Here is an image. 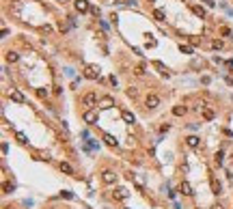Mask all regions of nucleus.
<instances>
[{
    "instance_id": "f257e3e1",
    "label": "nucleus",
    "mask_w": 233,
    "mask_h": 209,
    "mask_svg": "<svg viewBox=\"0 0 233 209\" xmlns=\"http://www.w3.org/2000/svg\"><path fill=\"white\" fill-rule=\"evenodd\" d=\"M84 78L97 80V78H99V67H97V65H86V67H84Z\"/></svg>"
},
{
    "instance_id": "5701e85b",
    "label": "nucleus",
    "mask_w": 233,
    "mask_h": 209,
    "mask_svg": "<svg viewBox=\"0 0 233 209\" xmlns=\"http://www.w3.org/2000/svg\"><path fill=\"white\" fill-rule=\"evenodd\" d=\"M222 155H224V153H222V151H218V153H216V155H214V162H216V164H218V166H220V164H222Z\"/></svg>"
},
{
    "instance_id": "1a4fd4ad",
    "label": "nucleus",
    "mask_w": 233,
    "mask_h": 209,
    "mask_svg": "<svg viewBox=\"0 0 233 209\" xmlns=\"http://www.w3.org/2000/svg\"><path fill=\"white\" fill-rule=\"evenodd\" d=\"M121 117H123V121H125V123H130V125H132V123H136V117H134V114H132L130 110H123V114H121Z\"/></svg>"
},
{
    "instance_id": "7c9ffc66",
    "label": "nucleus",
    "mask_w": 233,
    "mask_h": 209,
    "mask_svg": "<svg viewBox=\"0 0 233 209\" xmlns=\"http://www.w3.org/2000/svg\"><path fill=\"white\" fill-rule=\"evenodd\" d=\"M147 48H155V39H149L147 41Z\"/></svg>"
},
{
    "instance_id": "dca6fc26",
    "label": "nucleus",
    "mask_w": 233,
    "mask_h": 209,
    "mask_svg": "<svg viewBox=\"0 0 233 209\" xmlns=\"http://www.w3.org/2000/svg\"><path fill=\"white\" fill-rule=\"evenodd\" d=\"M153 17H155L158 22H164L166 15H164V11H162V9H153Z\"/></svg>"
},
{
    "instance_id": "c756f323",
    "label": "nucleus",
    "mask_w": 233,
    "mask_h": 209,
    "mask_svg": "<svg viewBox=\"0 0 233 209\" xmlns=\"http://www.w3.org/2000/svg\"><path fill=\"white\" fill-rule=\"evenodd\" d=\"M61 196H63V198H74V194H71V192H67V190H63Z\"/></svg>"
},
{
    "instance_id": "4468645a",
    "label": "nucleus",
    "mask_w": 233,
    "mask_h": 209,
    "mask_svg": "<svg viewBox=\"0 0 233 209\" xmlns=\"http://www.w3.org/2000/svg\"><path fill=\"white\" fill-rule=\"evenodd\" d=\"M127 190L125 188H119V190H117V194H114V198H119V200H123V198H127Z\"/></svg>"
},
{
    "instance_id": "a878e982",
    "label": "nucleus",
    "mask_w": 233,
    "mask_h": 209,
    "mask_svg": "<svg viewBox=\"0 0 233 209\" xmlns=\"http://www.w3.org/2000/svg\"><path fill=\"white\" fill-rule=\"evenodd\" d=\"M203 117H205L207 121H212V119H214V112H212V110H205V112H203Z\"/></svg>"
},
{
    "instance_id": "cd10ccee",
    "label": "nucleus",
    "mask_w": 233,
    "mask_h": 209,
    "mask_svg": "<svg viewBox=\"0 0 233 209\" xmlns=\"http://www.w3.org/2000/svg\"><path fill=\"white\" fill-rule=\"evenodd\" d=\"M212 45H214V48H216V50H222V41H220V39H216V41H214Z\"/></svg>"
},
{
    "instance_id": "aec40b11",
    "label": "nucleus",
    "mask_w": 233,
    "mask_h": 209,
    "mask_svg": "<svg viewBox=\"0 0 233 209\" xmlns=\"http://www.w3.org/2000/svg\"><path fill=\"white\" fill-rule=\"evenodd\" d=\"M134 74H136V76H143V74H145V65H136V67H134Z\"/></svg>"
},
{
    "instance_id": "393cba45",
    "label": "nucleus",
    "mask_w": 233,
    "mask_h": 209,
    "mask_svg": "<svg viewBox=\"0 0 233 209\" xmlns=\"http://www.w3.org/2000/svg\"><path fill=\"white\" fill-rule=\"evenodd\" d=\"M192 11H194V13H196L199 17H205V11H203L201 7H192Z\"/></svg>"
},
{
    "instance_id": "39448f33",
    "label": "nucleus",
    "mask_w": 233,
    "mask_h": 209,
    "mask_svg": "<svg viewBox=\"0 0 233 209\" xmlns=\"http://www.w3.org/2000/svg\"><path fill=\"white\" fill-rule=\"evenodd\" d=\"M102 179H104V183H114V181H117V175H114L112 170H104V173H102Z\"/></svg>"
},
{
    "instance_id": "2f4dec72",
    "label": "nucleus",
    "mask_w": 233,
    "mask_h": 209,
    "mask_svg": "<svg viewBox=\"0 0 233 209\" xmlns=\"http://www.w3.org/2000/svg\"><path fill=\"white\" fill-rule=\"evenodd\" d=\"M212 209H222V207H220V205H214V207H212Z\"/></svg>"
},
{
    "instance_id": "20e7f679",
    "label": "nucleus",
    "mask_w": 233,
    "mask_h": 209,
    "mask_svg": "<svg viewBox=\"0 0 233 209\" xmlns=\"http://www.w3.org/2000/svg\"><path fill=\"white\" fill-rule=\"evenodd\" d=\"M145 104H147V108H158L160 106V97L155 95V93H149L147 99H145Z\"/></svg>"
},
{
    "instance_id": "7ed1b4c3",
    "label": "nucleus",
    "mask_w": 233,
    "mask_h": 209,
    "mask_svg": "<svg viewBox=\"0 0 233 209\" xmlns=\"http://www.w3.org/2000/svg\"><path fill=\"white\" fill-rule=\"evenodd\" d=\"M97 119H99V117H97V112H95V110H86V112L82 114V121L89 123V125H95Z\"/></svg>"
},
{
    "instance_id": "423d86ee",
    "label": "nucleus",
    "mask_w": 233,
    "mask_h": 209,
    "mask_svg": "<svg viewBox=\"0 0 233 209\" xmlns=\"http://www.w3.org/2000/svg\"><path fill=\"white\" fill-rule=\"evenodd\" d=\"M112 106H114V99H112V97H102V99H99V108L108 110V108H112Z\"/></svg>"
},
{
    "instance_id": "2eb2a0df",
    "label": "nucleus",
    "mask_w": 233,
    "mask_h": 209,
    "mask_svg": "<svg viewBox=\"0 0 233 209\" xmlns=\"http://www.w3.org/2000/svg\"><path fill=\"white\" fill-rule=\"evenodd\" d=\"M11 99L17 101V104H22V101H24V95H22L19 91H13V93H11Z\"/></svg>"
},
{
    "instance_id": "6e6552de",
    "label": "nucleus",
    "mask_w": 233,
    "mask_h": 209,
    "mask_svg": "<svg viewBox=\"0 0 233 209\" xmlns=\"http://www.w3.org/2000/svg\"><path fill=\"white\" fill-rule=\"evenodd\" d=\"M179 192H181V194H186V196H194V192H192V188H190V185H188V183H186V181H183V183L179 185Z\"/></svg>"
},
{
    "instance_id": "b1692460",
    "label": "nucleus",
    "mask_w": 233,
    "mask_h": 209,
    "mask_svg": "<svg viewBox=\"0 0 233 209\" xmlns=\"http://www.w3.org/2000/svg\"><path fill=\"white\" fill-rule=\"evenodd\" d=\"M37 95L43 99V97H48V88H37Z\"/></svg>"
},
{
    "instance_id": "4be33fe9",
    "label": "nucleus",
    "mask_w": 233,
    "mask_h": 209,
    "mask_svg": "<svg viewBox=\"0 0 233 209\" xmlns=\"http://www.w3.org/2000/svg\"><path fill=\"white\" fill-rule=\"evenodd\" d=\"M179 50H181V52H183V54H192V52H194V50H192V48H190V45H183V43H181V45H179Z\"/></svg>"
},
{
    "instance_id": "f8f14e48",
    "label": "nucleus",
    "mask_w": 233,
    "mask_h": 209,
    "mask_svg": "<svg viewBox=\"0 0 233 209\" xmlns=\"http://www.w3.org/2000/svg\"><path fill=\"white\" fill-rule=\"evenodd\" d=\"M186 142H188V147L196 149V147H199V138H196V136H188V138H186Z\"/></svg>"
},
{
    "instance_id": "0eeeda50",
    "label": "nucleus",
    "mask_w": 233,
    "mask_h": 209,
    "mask_svg": "<svg viewBox=\"0 0 233 209\" xmlns=\"http://www.w3.org/2000/svg\"><path fill=\"white\" fill-rule=\"evenodd\" d=\"M74 5H76V9H78L80 13H84V11H89V9H91V7H89V2H86V0H76V2H74Z\"/></svg>"
},
{
    "instance_id": "412c9836",
    "label": "nucleus",
    "mask_w": 233,
    "mask_h": 209,
    "mask_svg": "<svg viewBox=\"0 0 233 209\" xmlns=\"http://www.w3.org/2000/svg\"><path fill=\"white\" fill-rule=\"evenodd\" d=\"M15 138H17V140H19L22 145H26V142H28V138H26L24 134H22V132H17V134H15Z\"/></svg>"
},
{
    "instance_id": "ddd939ff",
    "label": "nucleus",
    "mask_w": 233,
    "mask_h": 209,
    "mask_svg": "<svg viewBox=\"0 0 233 209\" xmlns=\"http://www.w3.org/2000/svg\"><path fill=\"white\" fill-rule=\"evenodd\" d=\"M186 112H188V108H186V106H175V108H173V114H175V117H181V114H186Z\"/></svg>"
},
{
    "instance_id": "a211bd4d",
    "label": "nucleus",
    "mask_w": 233,
    "mask_h": 209,
    "mask_svg": "<svg viewBox=\"0 0 233 209\" xmlns=\"http://www.w3.org/2000/svg\"><path fill=\"white\" fill-rule=\"evenodd\" d=\"M153 67H155V69H160V74H162V76H169V71H166V67H164V65H162V63H158V60H155V63H153Z\"/></svg>"
},
{
    "instance_id": "9b49d317",
    "label": "nucleus",
    "mask_w": 233,
    "mask_h": 209,
    "mask_svg": "<svg viewBox=\"0 0 233 209\" xmlns=\"http://www.w3.org/2000/svg\"><path fill=\"white\" fill-rule=\"evenodd\" d=\"M212 192H214V194H220V192H222L220 181H218V179H214V177H212Z\"/></svg>"
},
{
    "instance_id": "f3484780",
    "label": "nucleus",
    "mask_w": 233,
    "mask_h": 209,
    "mask_svg": "<svg viewBox=\"0 0 233 209\" xmlns=\"http://www.w3.org/2000/svg\"><path fill=\"white\" fill-rule=\"evenodd\" d=\"M61 170H63L65 175H74V168H71V166H69V164H67V162H63V164H61Z\"/></svg>"
},
{
    "instance_id": "6ab92c4d",
    "label": "nucleus",
    "mask_w": 233,
    "mask_h": 209,
    "mask_svg": "<svg viewBox=\"0 0 233 209\" xmlns=\"http://www.w3.org/2000/svg\"><path fill=\"white\" fill-rule=\"evenodd\" d=\"M17 58H19L17 52H7V60H9V63H17Z\"/></svg>"
},
{
    "instance_id": "f03ea898",
    "label": "nucleus",
    "mask_w": 233,
    "mask_h": 209,
    "mask_svg": "<svg viewBox=\"0 0 233 209\" xmlns=\"http://www.w3.org/2000/svg\"><path fill=\"white\" fill-rule=\"evenodd\" d=\"M99 101H97V95H95V93H86V95L82 97V106H86L89 110L93 108V106H97Z\"/></svg>"
},
{
    "instance_id": "9d476101",
    "label": "nucleus",
    "mask_w": 233,
    "mask_h": 209,
    "mask_svg": "<svg viewBox=\"0 0 233 209\" xmlns=\"http://www.w3.org/2000/svg\"><path fill=\"white\" fill-rule=\"evenodd\" d=\"M104 140H106V145H110V147H117V145H119V140H117L112 134H104Z\"/></svg>"
},
{
    "instance_id": "bb28decb",
    "label": "nucleus",
    "mask_w": 233,
    "mask_h": 209,
    "mask_svg": "<svg viewBox=\"0 0 233 209\" xmlns=\"http://www.w3.org/2000/svg\"><path fill=\"white\" fill-rule=\"evenodd\" d=\"M220 35H222V37H231V30H229L227 26H222V28H220Z\"/></svg>"
},
{
    "instance_id": "c85d7f7f",
    "label": "nucleus",
    "mask_w": 233,
    "mask_h": 209,
    "mask_svg": "<svg viewBox=\"0 0 233 209\" xmlns=\"http://www.w3.org/2000/svg\"><path fill=\"white\" fill-rule=\"evenodd\" d=\"M13 190H15V188H13V185H11V183H5V192H7V194H11Z\"/></svg>"
}]
</instances>
